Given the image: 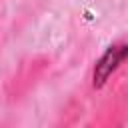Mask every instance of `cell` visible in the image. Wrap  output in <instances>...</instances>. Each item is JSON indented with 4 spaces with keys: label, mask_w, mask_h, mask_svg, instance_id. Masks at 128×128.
Listing matches in <instances>:
<instances>
[{
    "label": "cell",
    "mask_w": 128,
    "mask_h": 128,
    "mask_svg": "<svg viewBox=\"0 0 128 128\" xmlns=\"http://www.w3.org/2000/svg\"><path fill=\"white\" fill-rule=\"evenodd\" d=\"M128 56V46H112L96 64L94 70V86H102L106 78L118 68V64Z\"/></svg>",
    "instance_id": "cell-1"
}]
</instances>
